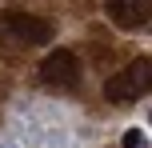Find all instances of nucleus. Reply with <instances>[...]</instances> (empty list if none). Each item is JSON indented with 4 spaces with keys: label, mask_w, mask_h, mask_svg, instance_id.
Instances as JSON below:
<instances>
[{
    "label": "nucleus",
    "mask_w": 152,
    "mask_h": 148,
    "mask_svg": "<svg viewBox=\"0 0 152 148\" xmlns=\"http://www.w3.org/2000/svg\"><path fill=\"white\" fill-rule=\"evenodd\" d=\"M120 148H148V136L140 132V128H124V136H120Z\"/></svg>",
    "instance_id": "nucleus-5"
},
{
    "label": "nucleus",
    "mask_w": 152,
    "mask_h": 148,
    "mask_svg": "<svg viewBox=\"0 0 152 148\" xmlns=\"http://www.w3.org/2000/svg\"><path fill=\"white\" fill-rule=\"evenodd\" d=\"M148 124H152V108H148Z\"/></svg>",
    "instance_id": "nucleus-6"
},
{
    "label": "nucleus",
    "mask_w": 152,
    "mask_h": 148,
    "mask_svg": "<svg viewBox=\"0 0 152 148\" xmlns=\"http://www.w3.org/2000/svg\"><path fill=\"white\" fill-rule=\"evenodd\" d=\"M104 8L112 24H120V28H140L152 16V0H104Z\"/></svg>",
    "instance_id": "nucleus-4"
},
{
    "label": "nucleus",
    "mask_w": 152,
    "mask_h": 148,
    "mask_svg": "<svg viewBox=\"0 0 152 148\" xmlns=\"http://www.w3.org/2000/svg\"><path fill=\"white\" fill-rule=\"evenodd\" d=\"M40 80L44 84H76L80 80V60H76V52H68V48H56V52L44 56V64H40Z\"/></svg>",
    "instance_id": "nucleus-3"
},
{
    "label": "nucleus",
    "mask_w": 152,
    "mask_h": 148,
    "mask_svg": "<svg viewBox=\"0 0 152 148\" xmlns=\"http://www.w3.org/2000/svg\"><path fill=\"white\" fill-rule=\"evenodd\" d=\"M8 148H12V144H8Z\"/></svg>",
    "instance_id": "nucleus-7"
},
{
    "label": "nucleus",
    "mask_w": 152,
    "mask_h": 148,
    "mask_svg": "<svg viewBox=\"0 0 152 148\" xmlns=\"http://www.w3.org/2000/svg\"><path fill=\"white\" fill-rule=\"evenodd\" d=\"M0 40L16 48H28V44H48L52 40V24L40 20V16L28 12H4L0 16Z\"/></svg>",
    "instance_id": "nucleus-1"
},
{
    "label": "nucleus",
    "mask_w": 152,
    "mask_h": 148,
    "mask_svg": "<svg viewBox=\"0 0 152 148\" xmlns=\"http://www.w3.org/2000/svg\"><path fill=\"white\" fill-rule=\"evenodd\" d=\"M148 88H152V60H132L128 68H120L104 84V96L108 100H136Z\"/></svg>",
    "instance_id": "nucleus-2"
}]
</instances>
